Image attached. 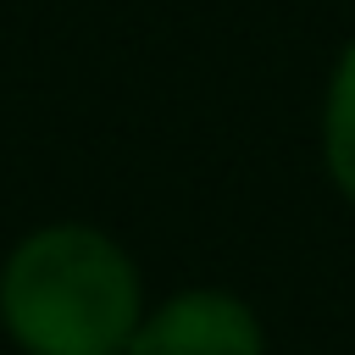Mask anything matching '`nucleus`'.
I'll use <instances>...</instances> for the list:
<instances>
[{"label": "nucleus", "mask_w": 355, "mask_h": 355, "mask_svg": "<svg viewBox=\"0 0 355 355\" xmlns=\"http://www.w3.org/2000/svg\"><path fill=\"white\" fill-rule=\"evenodd\" d=\"M0 322L28 355H128L144 322V288L116 239L55 222L6 255Z\"/></svg>", "instance_id": "1"}, {"label": "nucleus", "mask_w": 355, "mask_h": 355, "mask_svg": "<svg viewBox=\"0 0 355 355\" xmlns=\"http://www.w3.org/2000/svg\"><path fill=\"white\" fill-rule=\"evenodd\" d=\"M128 355H266V333L239 294L189 288L139 322Z\"/></svg>", "instance_id": "2"}, {"label": "nucleus", "mask_w": 355, "mask_h": 355, "mask_svg": "<svg viewBox=\"0 0 355 355\" xmlns=\"http://www.w3.org/2000/svg\"><path fill=\"white\" fill-rule=\"evenodd\" d=\"M322 155L333 183L355 200V39L344 44L333 83H327V105H322Z\"/></svg>", "instance_id": "3"}]
</instances>
